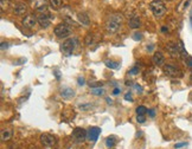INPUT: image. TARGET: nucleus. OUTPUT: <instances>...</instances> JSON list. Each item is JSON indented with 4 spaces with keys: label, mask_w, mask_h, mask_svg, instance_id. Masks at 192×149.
Returning <instances> with one entry per match:
<instances>
[{
    "label": "nucleus",
    "mask_w": 192,
    "mask_h": 149,
    "mask_svg": "<svg viewBox=\"0 0 192 149\" xmlns=\"http://www.w3.org/2000/svg\"><path fill=\"white\" fill-rule=\"evenodd\" d=\"M122 25V15L119 13L110 14L106 21V30L108 33H115Z\"/></svg>",
    "instance_id": "obj_1"
},
{
    "label": "nucleus",
    "mask_w": 192,
    "mask_h": 149,
    "mask_svg": "<svg viewBox=\"0 0 192 149\" xmlns=\"http://www.w3.org/2000/svg\"><path fill=\"white\" fill-rule=\"evenodd\" d=\"M166 50H167L168 54H170L172 58H180L181 56L187 57V53L185 52V49H184V46H183L181 43H179V44L171 43V44H168V45L166 46Z\"/></svg>",
    "instance_id": "obj_2"
},
{
    "label": "nucleus",
    "mask_w": 192,
    "mask_h": 149,
    "mask_svg": "<svg viewBox=\"0 0 192 149\" xmlns=\"http://www.w3.org/2000/svg\"><path fill=\"white\" fill-rule=\"evenodd\" d=\"M77 44H78V41H77L76 38H69V39H67L65 41L62 43V45H61V52L64 54V56H67V57L71 56L72 52L75 51Z\"/></svg>",
    "instance_id": "obj_3"
},
{
    "label": "nucleus",
    "mask_w": 192,
    "mask_h": 149,
    "mask_svg": "<svg viewBox=\"0 0 192 149\" xmlns=\"http://www.w3.org/2000/svg\"><path fill=\"white\" fill-rule=\"evenodd\" d=\"M150 8H151L152 13L154 14V17L160 18L166 13V6H165L164 1L161 0H154L150 4Z\"/></svg>",
    "instance_id": "obj_4"
},
{
    "label": "nucleus",
    "mask_w": 192,
    "mask_h": 149,
    "mask_svg": "<svg viewBox=\"0 0 192 149\" xmlns=\"http://www.w3.org/2000/svg\"><path fill=\"white\" fill-rule=\"evenodd\" d=\"M71 33V28L68 24L65 23H62V24H58L57 26L55 27V34L58 37V38H67L70 36Z\"/></svg>",
    "instance_id": "obj_5"
},
{
    "label": "nucleus",
    "mask_w": 192,
    "mask_h": 149,
    "mask_svg": "<svg viewBox=\"0 0 192 149\" xmlns=\"http://www.w3.org/2000/svg\"><path fill=\"white\" fill-rule=\"evenodd\" d=\"M87 135H88V131H85L83 128H80V127H77L72 130V138L76 142H83L85 140Z\"/></svg>",
    "instance_id": "obj_6"
},
{
    "label": "nucleus",
    "mask_w": 192,
    "mask_h": 149,
    "mask_svg": "<svg viewBox=\"0 0 192 149\" xmlns=\"http://www.w3.org/2000/svg\"><path fill=\"white\" fill-rule=\"evenodd\" d=\"M164 72L167 75V76H170V77H180L181 76V71L179 70L177 66H174V65H171V64H166L164 65Z\"/></svg>",
    "instance_id": "obj_7"
},
{
    "label": "nucleus",
    "mask_w": 192,
    "mask_h": 149,
    "mask_svg": "<svg viewBox=\"0 0 192 149\" xmlns=\"http://www.w3.org/2000/svg\"><path fill=\"white\" fill-rule=\"evenodd\" d=\"M37 21H38V19H37L35 15H32V14L25 15V17L23 18V20H22L24 27H26V28H32V27H35L36 26V24H37Z\"/></svg>",
    "instance_id": "obj_8"
},
{
    "label": "nucleus",
    "mask_w": 192,
    "mask_h": 149,
    "mask_svg": "<svg viewBox=\"0 0 192 149\" xmlns=\"http://www.w3.org/2000/svg\"><path fill=\"white\" fill-rule=\"evenodd\" d=\"M41 142L44 147H54L56 144V138L50 134H43L41 136Z\"/></svg>",
    "instance_id": "obj_9"
},
{
    "label": "nucleus",
    "mask_w": 192,
    "mask_h": 149,
    "mask_svg": "<svg viewBox=\"0 0 192 149\" xmlns=\"http://www.w3.org/2000/svg\"><path fill=\"white\" fill-rule=\"evenodd\" d=\"M38 23L41 24V27H44V28H46V27L50 26V24H51V20H52V18H51V15L49 13H41L38 15Z\"/></svg>",
    "instance_id": "obj_10"
},
{
    "label": "nucleus",
    "mask_w": 192,
    "mask_h": 149,
    "mask_svg": "<svg viewBox=\"0 0 192 149\" xmlns=\"http://www.w3.org/2000/svg\"><path fill=\"white\" fill-rule=\"evenodd\" d=\"M100 134H101V129H100V128H97V127H91V128L88 130L87 138H88L90 142H95L96 140L98 138Z\"/></svg>",
    "instance_id": "obj_11"
},
{
    "label": "nucleus",
    "mask_w": 192,
    "mask_h": 149,
    "mask_svg": "<svg viewBox=\"0 0 192 149\" xmlns=\"http://www.w3.org/2000/svg\"><path fill=\"white\" fill-rule=\"evenodd\" d=\"M26 10H28V6L24 2H18V4L14 5L13 7V12L15 14H18V15H23L26 12Z\"/></svg>",
    "instance_id": "obj_12"
},
{
    "label": "nucleus",
    "mask_w": 192,
    "mask_h": 149,
    "mask_svg": "<svg viewBox=\"0 0 192 149\" xmlns=\"http://www.w3.org/2000/svg\"><path fill=\"white\" fill-rule=\"evenodd\" d=\"M35 7H36V11L39 12L41 14L48 13V5H46V2H45L44 0H38V1L36 2Z\"/></svg>",
    "instance_id": "obj_13"
},
{
    "label": "nucleus",
    "mask_w": 192,
    "mask_h": 149,
    "mask_svg": "<svg viewBox=\"0 0 192 149\" xmlns=\"http://www.w3.org/2000/svg\"><path fill=\"white\" fill-rule=\"evenodd\" d=\"M152 60H153V63H154L155 65L160 66V65H163V64H164V62H165L164 54L161 53V52H155V53L153 54Z\"/></svg>",
    "instance_id": "obj_14"
},
{
    "label": "nucleus",
    "mask_w": 192,
    "mask_h": 149,
    "mask_svg": "<svg viewBox=\"0 0 192 149\" xmlns=\"http://www.w3.org/2000/svg\"><path fill=\"white\" fill-rule=\"evenodd\" d=\"M12 136H13V131L11 129H2L1 133H0V137H1L2 142H6V141L11 140Z\"/></svg>",
    "instance_id": "obj_15"
},
{
    "label": "nucleus",
    "mask_w": 192,
    "mask_h": 149,
    "mask_svg": "<svg viewBox=\"0 0 192 149\" xmlns=\"http://www.w3.org/2000/svg\"><path fill=\"white\" fill-rule=\"evenodd\" d=\"M77 19H78V21H80L82 25H84V26H88V25L90 24V19H89V17H88L87 13L80 12V13L77 14Z\"/></svg>",
    "instance_id": "obj_16"
},
{
    "label": "nucleus",
    "mask_w": 192,
    "mask_h": 149,
    "mask_svg": "<svg viewBox=\"0 0 192 149\" xmlns=\"http://www.w3.org/2000/svg\"><path fill=\"white\" fill-rule=\"evenodd\" d=\"M61 96L63 97V98H71V97H74L75 96V91L71 89V88H63L62 90H61Z\"/></svg>",
    "instance_id": "obj_17"
},
{
    "label": "nucleus",
    "mask_w": 192,
    "mask_h": 149,
    "mask_svg": "<svg viewBox=\"0 0 192 149\" xmlns=\"http://www.w3.org/2000/svg\"><path fill=\"white\" fill-rule=\"evenodd\" d=\"M128 24H129V27H132V28H137V27H140V25H141V21L139 19V17H133V18L129 19Z\"/></svg>",
    "instance_id": "obj_18"
},
{
    "label": "nucleus",
    "mask_w": 192,
    "mask_h": 149,
    "mask_svg": "<svg viewBox=\"0 0 192 149\" xmlns=\"http://www.w3.org/2000/svg\"><path fill=\"white\" fill-rule=\"evenodd\" d=\"M190 2H191V0H183V1H181V2L178 5L177 11H178V12H183V11H185V10H186V7H189Z\"/></svg>",
    "instance_id": "obj_19"
},
{
    "label": "nucleus",
    "mask_w": 192,
    "mask_h": 149,
    "mask_svg": "<svg viewBox=\"0 0 192 149\" xmlns=\"http://www.w3.org/2000/svg\"><path fill=\"white\" fill-rule=\"evenodd\" d=\"M62 4H63V0H50V5L55 10H59L62 7Z\"/></svg>",
    "instance_id": "obj_20"
},
{
    "label": "nucleus",
    "mask_w": 192,
    "mask_h": 149,
    "mask_svg": "<svg viewBox=\"0 0 192 149\" xmlns=\"http://www.w3.org/2000/svg\"><path fill=\"white\" fill-rule=\"evenodd\" d=\"M104 64H106L108 68L114 69V70L120 68V64H119V63H116V62H113V60H106V62H104Z\"/></svg>",
    "instance_id": "obj_21"
},
{
    "label": "nucleus",
    "mask_w": 192,
    "mask_h": 149,
    "mask_svg": "<svg viewBox=\"0 0 192 149\" xmlns=\"http://www.w3.org/2000/svg\"><path fill=\"white\" fill-rule=\"evenodd\" d=\"M103 92H104V90L102 89V88H91V94L95 96H101L103 95Z\"/></svg>",
    "instance_id": "obj_22"
},
{
    "label": "nucleus",
    "mask_w": 192,
    "mask_h": 149,
    "mask_svg": "<svg viewBox=\"0 0 192 149\" xmlns=\"http://www.w3.org/2000/svg\"><path fill=\"white\" fill-rule=\"evenodd\" d=\"M114 144H115V138L111 136V137H108L107 140H106V146L108 147V148H111V147H114Z\"/></svg>",
    "instance_id": "obj_23"
},
{
    "label": "nucleus",
    "mask_w": 192,
    "mask_h": 149,
    "mask_svg": "<svg viewBox=\"0 0 192 149\" xmlns=\"http://www.w3.org/2000/svg\"><path fill=\"white\" fill-rule=\"evenodd\" d=\"M146 112H148V110L146 107H144V105H140V107H137V115H145Z\"/></svg>",
    "instance_id": "obj_24"
},
{
    "label": "nucleus",
    "mask_w": 192,
    "mask_h": 149,
    "mask_svg": "<svg viewBox=\"0 0 192 149\" xmlns=\"http://www.w3.org/2000/svg\"><path fill=\"white\" fill-rule=\"evenodd\" d=\"M8 5H10V1L8 0H1V11H5V10H7V7H8Z\"/></svg>",
    "instance_id": "obj_25"
},
{
    "label": "nucleus",
    "mask_w": 192,
    "mask_h": 149,
    "mask_svg": "<svg viewBox=\"0 0 192 149\" xmlns=\"http://www.w3.org/2000/svg\"><path fill=\"white\" fill-rule=\"evenodd\" d=\"M93 40H94V36H93V34H88V36L85 37V44H87V45H91Z\"/></svg>",
    "instance_id": "obj_26"
},
{
    "label": "nucleus",
    "mask_w": 192,
    "mask_h": 149,
    "mask_svg": "<svg viewBox=\"0 0 192 149\" xmlns=\"http://www.w3.org/2000/svg\"><path fill=\"white\" fill-rule=\"evenodd\" d=\"M137 120L139 123H144L145 121H146V117H145V115H137Z\"/></svg>",
    "instance_id": "obj_27"
},
{
    "label": "nucleus",
    "mask_w": 192,
    "mask_h": 149,
    "mask_svg": "<svg viewBox=\"0 0 192 149\" xmlns=\"http://www.w3.org/2000/svg\"><path fill=\"white\" fill-rule=\"evenodd\" d=\"M185 62H186V65L192 69V57H186Z\"/></svg>",
    "instance_id": "obj_28"
},
{
    "label": "nucleus",
    "mask_w": 192,
    "mask_h": 149,
    "mask_svg": "<svg viewBox=\"0 0 192 149\" xmlns=\"http://www.w3.org/2000/svg\"><path fill=\"white\" fill-rule=\"evenodd\" d=\"M137 72H139V68L134 66L133 69H131V70H129V72H128V73H129V75H137Z\"/></svg>",
    "instance_id": "obj_29"
},
{
    "label": "nucleus",
    "mask_w": 192,
    "mask_h": 149,
    "mask_svg": "<svg viewBox=\"0 0 192 149\" xmlns=\"http://www.w3.org/2000/svg\"><path fill=\"white\" fill-rule=\"evenodd\" d=\"M124 99H126V101H129V102H132V101H133L132 94H131V92H127V94L124 95Z\"/></svg>",
    "instance_id": "obj_30"
},
{
    "label": "nucleus",
    "mask_w": 192,
    "mask_h": 149,
    "mask_svg": "<svg viewBox=\"0 0 192 149\" xmlns=\"http://www.w3.org/2000/svg\"><path fill=\"white\" fill-rule=\"evenodd\" d=\"M185 146H186V142H181V143H176L174 148L178 149V148H181V147H185Z\"/></svg>",
    "instance_id": "obj_31"
},
{
    "label": "nucleus",
    "mask_w": 192,
    "mask_h": 149,
    "mask_svg": "<svg viewBox=\"0 0 192 149\" xmlns=\"http://www.w3.org/2000/svg\"><path fill=\"white\" fill-rule=\"evenodd\" d=\"M148 115H150L151 117H154V116H155V110H154V109H151V110H148Z\"/></svg>",
    "instance_id": "obj_32"
},
{
    "label": "nucleus",
    "mask_w": 192,
    "mask_h": 149,
    "mask_svg": "<svg viewBox=\"0 0 192 149\" xmlns=\"http://www.w3.org/2000/svg\"><path fill=\"white\" fill-rule=\"evenodd\" d=\"M134 39H135V40H137V39L140 40V39H141V33H135V34H134Z\"/></svg>",
    "instance_id": "obj_33"
},
{
    "label": "nucleus",
    "mask_w": 192,
    "mask_h": 149,
    "mask_svg": "<svg viewBox=\"0 0 192 149\" xmlns=\"http://www.w3.org/2000/svg\"><path fill=\"white\" fill-rule=\"evenodd\" d=\"M78 84L80 85H84V78L83 77H78Z\"/></svg>",
    "instance_id": "obj_34"
},
{
    "label": "nucleus",
    "mask_w": 192,
    "mask_h": 149,
    "mask_svg": "<svg viewBox=\"0 0 192 149\" xmlns=\"http://www.w3.org/2000/svg\"><path fill=\"white\" fill-rule=\"evenodd\" d=\"M119 92H120V89H119V88H115L114 91H113V95H119Z\"/></svg>",
    "instance_id": "obj_35"
},
{
    "label": "nucleus",
    "mask_w": 192,
    "mask_h": 149,
    "mask_svg": "<svg viewBox=\"0 0 192 149\" xmlns=\"http://www.w3.org/2000/svg\"><path fill=\"white\" fill-rule=\"evenodd\" d=\"M134 86H135V89H137V91H140V92H142V88H141L140 85H137V84H135Z\"/></svg>",
    "instance_id": "obj_36"
},
{
    "label": "nucleus",
    "mask_w": 192,
    "mask_h": 149,
    "mask_svg": "<svg viewBox=\"0 0 192 149\" xmlns=\"http://www.w3.org/2000/svg\"><path fill=\"white\" fill-rule=\"evenodd\" d=\"M8 46V44L7 43H1V50H4L5 47H7Z\"/></svg>",
    "instance_id": "obj_37"
},
{
    "label": "nucleus",
    "mask_w": 192,
    "mask_h": 149,
    "mask_svg": "<svg viewBox=\"0 0 192 149\" xmlns=\"http://www.w3.org/2000/svg\"><path fill=\"white\" fill-rule=\"evenodd\" d=\"M30 149H38V148H37V147H31Z\"/></svg>",
    "instance_id": "obj_38"
},
{
    "label": "nucleus",
    "mask_w": 192,
    "mask_h": 149,
    "mask_svg": "<svg viewBox=\"0 0 192 149\" xmlns=\"http://www.w3.org/2000/svg\"><path fill=\"white\" fill-rule=\"evenodd\" d=\"M191 81H192V73H191Z\"/></svg>",
    "instance_id": "obj_39"
}]
</instances>
